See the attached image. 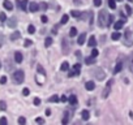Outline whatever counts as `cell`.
Returning <instances> with one entry per match:
<instances>
[{
  "label": "cell",
  "mask_w": 133,
  "mask_h": 125,
  "mask_svg": "<svg viewBox=\"0 0 133 125\" xmlns=\"http://www.w3.org/2000/svg\"><path fill=\"white\" fill-rule=\"evenodd\" d=\"M98 21H99V26H107V22H108V13L106 10H101L99 16H98Z\"/></svg>",
  "instance_id": "obj_1"
},
{
  "label": "cell",
  "mask_w": 133,
  "mask_h": 125,
  "mask_svg": "<svg viewBox=\"0 0 133 125\" xmlns=\"http://www.w3.org/2000/svg\"><path fill=\"white\" fill-rule=\"evenodd\" d=\"M124 44L125 46H132L133 44V31L131 29H127L124 34Z\"/></svg>",
  "instance_id": "obj_2"
},
{
  "label": "cell",
  "mask_w": 133,
  "mask_h": 125,
  "mask_svg": "<svg viewBox=\"0 0 133 125\" xmlns=\"http://www.w3.org/2000/svg\"><path fill=\"white\" fill-rule=\"evenodd\" d=\"M13 79H14L16 83H22V82H24V79H25L24 72H22V70H16L13 73Z\"/></svg>",
  "instance_id": "obj_3"
},
{
  "label": "cell",
  "mask_w": 133,
  "mask_h": 125,
  "mask_svg": "<svg viewBox=\"0 0 133 125\" xmlns=\"http://www.w3.org/2000/svg\"><path fill=\"white\" fill-rule=\"evenodd\" d=\"M94 74L97 77V79H99V81H102V79H105L106 77V73L103 72L101 68H97V69H94Z\"/></svg>",
  "instance_id": "obj_4"
},
{
  "label": "cell",
  "mask_w": 133,
  "mask_h": 125,
  "mask_svg": "<svg viewBox=\"0 0 133 125\" xmlns=\"http://www.w3.org/2000/svg\"><path fill=\"white\" fill-rule=\"evenodd\" d=\"M80 69H81V65L80 64H74L73 65V69L69 72L68 77H73V76H78L80 74Z\"/></svg>",
  "instance_id": "obj_5"
},
{
  "label": "cell",
  "mask_w": 133,
  "mask_h": 125,
  "mask_svg": "<svg viewBox=\"0 0 133 125\" xmlns=\"http://www.w3.org/2000/svg\"><path fill=\"white\" fill-rule=\"evenodd\" d=\"M112 79H111V81H108L107 82V85H106V89L105 90H103V93H102V96H103V98H107V96L110 95V91H111V85H112Z\"/></svg>",
  "instance_id": "obj_6"
},
{
  "label": "cell",
  "mask_w": 133,
  "mask_h": 125,
  "mask_svg": "<svg viewBox=\"0 0 133 125\" xmlns=\"http://www.w3.org/2000/svg\"><path fill=\"white\" fill-rule=\"evenodd\" d=\"M17 7L25 12L27 10V0H17Z\"/></svg>",
  "instance_id": "obj_7"
},
{
  "label": "cell",
  "mask_w": 133,
  "mask_h": 125,
  "mask_svg": "<svg viewBox=\"0 0 133 125\" xmlns=\"http://www.w3.org/2000/svg\"><path fill=\"white\" fill-rule=\"evenodd\" d=\"M38 9H39V5H38L37 3L31 1L30 4H29V10H30V12H37Z\"/></svg>",
  "instance_id": "obj_8"
},
{
  "label": "cell",
  "mask_w": 133,
  "mask_h": 125,
  "mask_svg": "<svg viewBox=\"0 0 133 125\" xmlns=\"http://www.w3.org/2000/svg\"><path fill=\"white\" fill-rule=\"evenodd\" d=\"M124 20H119V21H116V22H115V24H114V27H115V30H120L121 29V27H123L124 26Z\"/></svg>",
  "instance_id": "obj_9"
},
{
  "label": "cell",
  "mask_w": 133,
  "mask_h": 125,
  "mask_svg": "<svg viewBox=\"0 0 133 125\" xmlns=\"http://www.w3.org/2000/svg\"><path fill=\"white\" fill-rule=\"evenodd\" d=\"M22 59H24V56H22L21 52H14V61L17 62V64H21Z\"/></svg>",
  "instance_id": "obj_10"
},
{
  "label": "cell",
  "mask_w": 133,
  "mask_h": 125,
  "mask_svg": "<svg viewBox=\"0 0 133 125\" xmlns=\"http://www.w3.org/2000/svg\"><path fill=\"white\" fill-rule=\"evenodd\" d=\"M85 41H86V34L85 33H82L81 35L78 37V39H77V43L80 44V46H82V44L85 43Z\"/></svg>",
  "instance_id": "obj_11"
},
{
  "label": "cell",
  "mask_w": 133,
  "mask_h": 125,
  "mask_svg": "<svg viewBox=\"0 0 133 125\" xmlns=\"http://www.w3.org/2000/svg\"><path fill=\"white\" fill-rule=\"evenodd\" d=\"M3 5H4V8L7 9V10H12L13 9V4L10 3L9 0H4V4Z\"/></svg>",
  "instance_id": "obj_12"
},
{
  "label": "cell",
  "mask_w": 133,
  "mask_h": 125,
  "mask_svg": "<svg viewBox=\"0 0 133 125\" xmlns=\"http://www.w3.org/2000/svg\"><path fill=\"white\" fill-rule=\"evenodd\" d=\"M85 87H86V90L91 91V90H94L95 85H94V82H93V81H88V82H86V85H85Z\"/></svg>",
  "instance_id": "obj_13"
},
{
  "label": "cell",
  "mask_w": 133,
  "mask_h": 125,
  "mask_svg": "<svg viewBox=\"0 0 133 125\" xmlns=\"http://www.w3.org/2000/svg\"><path fill=\"white\" fill-rule=\"evenodd\" d=\"M18 38H21V33L20 31H14L13 34H10V41H17Z\"/></svg>",
  "instance_id": "obj_14"
},
{
  "label": "cell",
  "mask_w": 133,
  "mask_h": 125,
  "mask_svg": "<svg viewBox=\"0 0 133 125\" xmlns=\"http://www.w3.org/2000/svg\"><path fill=\"white\" fill-rule=\"evenodd\" d=\"M121 69H123V62H121V61H119L118 64H116V66H115V69H114V73H115V74H116V73L121 72Z\"/></svg>",
  "instance_id": "obj_15"
},
{
  "label": "cell",
  "mask_w": 133,
  "mask_h": 125,
  "mask_svg": "<svg viewBox=\"0 0 133 125\" xmlns=\"http://www.w3.org/2000/svg\"><path fill=\"white\" fill-rule=\"evenodd\" d=\"M81 117L84 119V120H89V117H90V113L88 110H84L82 112H81Z\"/></svg>",
  "instance_id": "obj_16"
},
{
  "label": "cell",
  "mask_w": 133,
  "mask_h": 125,
  "mask_svg": "<svg viewBox=\"0 0 133 125\" xmlns=\"http://www.w3.org/2000/svg\"><path fill=\"white\" fill-rule=\"evenodd\" d=\"M8 26H9V27H16V26H17V20H16V17H12V18L9 20Z\"/></svg>",
  "instance_id": "obj_17"
},
{
  "label": "cell",
  "mask_w": 133,
  "mask_h": 125,
  "mask_svg": "<svg viewBox=\"0 0 133 125\" xmlns=\"http://www.w3.org/2000/svg\"><path fill=\"white\" fill-rule=\"evenodd\" d=\"M68 100H69V103H71L72 106H76L77 104V98H76V95H71L68 98Z\"/></svg>",
  "instance_id": "obj_18"
},
{
  "label": "cell",
  "mask_w": 133,
  "mask_h": 125,
  "mask_svg": "<svg viewBox=\"0 0 133 125\" xmlns=\"http://www.w3.org/2000/svg\"><path fill=\"white\" fill-rule=\"evenodd\" d=\"M88 44H89L90 47H95V44H97V39L94 38V35L89 38V43H88Z\"/></svg>",
  "instance_id": "obj_19"
},
{
  "label": "cell",
  "mask_w": 133,
  "mask_h": 125,
  "mask_svg": "<svg viewBox=\"0 0 133 125\" xmlns=\"http://www.w3.org/2000/svg\"><path fill=\"white\" fill-rule=\"evenodd\" d=\"M85 62H86L88 65L94 64V62H95V58H93V56H90V58H86V59H85Z\"/></svg>",
  "instance_id": "obj_20"
},
{
  "label": "cell",
  "mask_w": 133,
  "mask_h": 125,
  "mask_svg": "<svg viewBox=\"0 0 133 125\" xmlns=\"http://www.w3.org/2000/svg\"><path fill=\"white\" fill-rule=\"evenodd\" d=\"M68 20H69V16H68V14H64V16L61 17V20H60V24H61V25H65L67 22H68Z\"/></svg>",
  "instance_id": "obj_21"
},
{
  "label": "cell",
  "mask_w": 133,
  "mask_h": 125,
  "mask_svg": "<svg viewBox=\"0 0 133 125\" xmlns=\"http://www.w3.org/2000/svg\"><path fill=\"white\" fill-rule=\"evenodd\" d=\"M69 35H71V37H76L77 35V29H76V27H71V30H69Z\"/></svg>",
  "instance_id": "obj_22"
},
{
  "label": "cell",
  "mask_w": 133,
  "mask_h": 125,
  "mask_svg": "<svg viewBox=\"0 0 133 125\" xmlns=\"http://www.w3.org/2000/svg\"><path fill=\"white\" fill-rule=\"evenodd\" d=\"M111 38L114 39V41H118V39H120V33H118V30L115 31V33H112V35H111Z\"/></svg>",
  "instance_id": "obj_23"
},
{
  "label": "cell",
  "mask_w": 133,
  "mask_h": 125,
  "mask_svg": "<svg viewBox=\"0 0 133 125\" xmlns=\"http://www.w3.org/2000/svg\"><path fill=\"white\" fill-rule=\"evenodd\" d=\"M51 44H52V38H46V41H44V46H46V47H50Z\"/></svg>",
  "instance_id": "obj_24"
},
{
  "label": "cell",
  "mask_w": 133,
  "mask_h": 125,
  "mask_svg": "<svg viewBox=\"0 0 133 125\" xmlns=\"http://www.w3.org/2000/svg\"><path fill=\"white\" fill-rule=\"evenodd\" d=\"M68 121H69V112H65L64 117H63V124H67Z\"/></svg>",
  "instance_id": "obj_25"
},
{
  "label": "cell",
  "mask_w": 133,
  "mask_h": 125,
  "mask_svg": "<svg viewBox=\"0 0 133 125\" xmlns=\"http://www.w3.org/2000/svg\"><path fill=\"white\" fill-rule=\"evenodd\" d=\"M27 31H29V34L35 33V26H34V25H29L27 26Z\"/></svg>",
  "instance_id": "obj_26"
},
{
  "label": "cell",
  "mask_w": 133,
  "mask_h": 125,
  "mask_svg": "<svg viewBox=\"0 0 133 125\" xmlns=\"http://www.w3.org/2000/svg\"><path fill=\"white\" fill-rule=\"evenodd\" d=\"M129 70L133 73V54L131 55V58H129Z\"/></svg>",
  "instance_id": "obj_27"
},
{
  "label": "cell",
  "mask_w": 133,
  "mask_h": 125,
  "mask_svg": "<svg viewBox=\"0 0 133 125\" xmlns=\"http://www.w3.org/2000/svg\"><path fill=\"white\" fill-rule=\"evenodd\" d=\"M108 5L111 9H115L116 8V3H115V0H108Z\"/></svg>",
  "instance_id": "obj_28"
},
{
  "label": "cell",
  "mask_w": 133,
  "mask_h": 125,
  "mask_svg": "<svg viewBox=\"0 0 133 125\" xmlns=\"http://www.w3.org/2000/svg\"><path fill=\"white\" fill-rule=\"evenodd\" d=\"M68 69H69V64H68L67 61H64L61 64V70H68Z\"/></svg>",
  "instance_id": "obj_29"
},
{
  "label": "cell",
  "mask_w": 133,
  "mask_h": 125,
  "mask_svg": "<svg viewBox=\"0 0 133 125\" xmlns=\"http://www.w3.org/2000/svg\"><path fill=\"white\" fill-rule=\"evenodd\" d=\"M48 100H50V102H54V103H56V102H59L60 99H59V96H57V95H52Z\"/></svg>",
  "instance_id": "obj_30"
},
{
  "label": "cell",
  "mask_w": 133,
  "mask_h": 125,
  "mask_svg": "<svg viewBox=\"0 0 133 125\" xmlns=\"http://www.w3.org/2000/svg\"><path fill=\"white\" fill-rule=\"evenodd\" d=\"M0 110H1V111H5V110H7V103H5L4 100L0 102Z\"/></svg>",
  "instance_id": "obj_31"
},
{
  "label": "cell",
  "mask_w": 133,
  "mask_h": 125,
  "mask_svg": "<svg viewBox=\"0 0 133 125\" xmlns=\"http://www.w3.org/2000/svg\"><path fill=\"white\" fill-rule=\"evenodd\" d=\"M71 14H72L73 17H80V16H81V12H80V10H72Z\"/></svg>",
  "instance_id": "obj_32"
},
{
  "label": "cell",
  "mask_w": 133,
  "mask_h": 125,
  "mask_svg": "<svg viewBox=\"0 0 133 125\" xmlns=\"http://www.w3.org/2000/svg\"><path fill=\"white\" fill-rule=\"evenodd\" d=\"M5 20H7V16H5V13H4V12H0V21L4 22Z\"/></svg>",
  "instance_id": "obj_33"
},
{
  "label": "cell",
  "mask_w": 133,
  "mask_h": 125,
  "mask_svg": "<svg viewBox=\"0 0 133 125\" xmlns=\"http://www.w3.org/2000/svg\"><path fill=\"white\" fill-rule=\"evenodd\" d=\"M0 124H1V125H7V124H8V120H7L5 117H1V119H0Z\"/></svg>",
  "instance_id": "obj_34"
},
{
  "label": "cell",
  "mask_w": 133,
  "mask_h": 125,
  "mask_svg": "<svg viewBox=\"0 0 133 125\" xmlns=\"http://www.w3.org/2000/svg\"><path fill=\"white\" fill-rule=\"evenodd\" d=\"M37 69H38V72H39V73H42V74H46V70H44L40 65H38V66H37Z\"/></svg>",
  "instance_id": "obj_35"
},
{
  "label": "cell",
  "mask_w": 133,
  "mask_h": 125,
  "mask_svg": "<svg viewBox=\"0 0 133 125\" xmlns=\"http://www.w3.org/2000/svg\"><path fill=\"white\" fill-rule=\"evenodd\" d=\"M98 54H99V52H98V50H93V51H91V56H93V58H97V56H98Z\"/></svg>",
  "instance_id": "obj_36"
},
{
  "label": "cell",
  "mask_w": 133,
  "mask_h": 125,
  "mask_svg": "<svg viewBox=\"0 0 133 125\" xmlns=\"http://www.w3.org/2000/svg\"><path fill=\"white\" fill-rule=\"evenodd\" d=\"M35 123L37 124H44V120L42 117H38V119H35Z\"/></svg>",
  "instance_id": "obj_37"
},
{
  "label": "cell",
  "mask_w": 133,
  "mask_h": 125,
  "mask_svg": "<svg viewBox=\"0 0 133 125\" xmlns=\"http://www.w3.org/2000/svg\"><path fill=\"white\" fill-rule=\"evenodd\" d=\"M29 93H30V91H29V89H27V87H25L24 90H22V95H25V96H27Z\"/></svg>",
  "instance_id": "obj_38"
},
{
  "label": "cell",
  "mask_w": 133,
  "mask_h": 125,
  "mask_svg": "<svg viewBox=\"0 0 133 125\" xmlns=\"http://www.w3.org/2000/svg\"><path fill=\"white\" fill-rule=\"evenodd\" d=\"M39 8L42 9V10H46V9H47V4H46V3H42V4L39 5Z\"/></svg>",
  "instance_id": "obj_39"
},
{
  "label": "cell",
  "mask_w": 133,
  "mask_h": 125,
  "mask_svg": "<svg viewBox=\"0 0 133 125\" xmlns=\"http://www.w3.org/2000/svg\"><path fill=\"white\" fill-rule=\"evenodd\" d=\"M40 104V99L39 98H34V106H39Z\"/></svg>",
  "instance_id": "obj_40"
},
{
  "label": "cell",
  "mask_w": 133,
  "mask_h": 125,
  "mask_svg": "<svg viewBox=\"0 0 133 125\" xmlns=\"http://www.w3.org/2000/svg\"><path fill=\"white\" fill-rule=\"evenodd\" d=\"M40 21H42V22H43V24H46V22H47V21H48V18H47V16H42V17H40Z\"/></svg>",
  "instance_id": "obj_41"
},
{
  "label": "cell",
  "mask_w": 133,
  "mask_h": 125,
  "mask_svg": "<svg viewBox=\"0 0 133 125\" xmlns=\"http://www.w3.org/2000/svg\"><path fill=\"white\" fill-rule=\"evenodd\" d=\"M5 82H7V77H5V76H3L1 78H0V83H1V85H4Z\"/></svg>",
  "instance_id": "obj_42"
},
{
  "label": "cell",
  "mask_w": 133,
  "mask_h": 125,
  "mask_svg": "<svg viewBox=\"0 0 133 125\" xmlns=\"http://www.w3.org/2000/svg\"><path fill=\"white\" fill-rule=\"evenodd\" d=\"M26 123V119L25 117H20L18 119V124H25Z\"/></svg>",
  "instance_id": "obj_43"
},
{
  "label": "cell",
  "mask_w": 133,
  "mask_h": 125,
  "mask_svg": "<svg viewBox=\"0 0 133 125\" xmlns=\"http://www.w3.org/2000/svg\"><path fill=\"white\" fill-rule=\"evenodd\" d=\"M112 22H114V16H108V22H107V25L112 24Z\"/></svg>",
  "instance_id": "obj_44"
},
{
  "label": "cell",
  "mask_w": 133,
  "mask_h": 125,
  "mask_svg": "<svg viewBox=\"0 0 133 125\" xmlns=\"http://www.w3.org/2000/svg\"><path fill=\"white\" fill-rule=\"evenodd\" d=\"M101 4H102V0H94V5H95V7H99Z\"/></svg>",
  "instance_id": "obj_45"
},
{
  "label": "cell",
  "mask_w": 133,
  "mask_h": 125,
  "mask_svg": "<svg viewBox=\"0 0 133 125\" xmlns=\"http://www.w3.org/2000/svg\"><path fill=\"white\" fill-rule=\"evenodd\" d=\"M31 43H33V42L30 41V39H26V41H25V47H29Z\"/></svg>",
  "instance_id": "obj_46"
},
{
  "label": "cell",
  "mask_w": 133,
  "mask_h": 125,
  "mask_svg": "<svg viewBox=\"0 0 133 125\" xmlns=\"http://www.w3.org/2000/svg\"><path fill=\"white\" fill-rule=\"evenodd\" d=\"M125 9H127V13H128V14H131V13H132V9H131L129 5H125Z\"/></svg>",
  "instance_id": "obj_47"
},
{
  "label": "cell",
  "mask_w": 133,
  "mask_h": 125,
  "mask_svg": "<svg viewBox=\"0 0 133 125\" xmlns=\"http://www.w3.org/2000/svg\"><path fill=\"white\" fill-rule=\"evenodd\" d=\"M3 42H4V35H3V34H0V46H1Z\"/></svg>",
  "instance_id": "obj_48"
},
{
  "label": "cell",
  "mask_w": 133,
  "mask_h": 125,
  "mask_svg": "<svg viewBox=\"0 0 133 125\" xmlns=\"http://www.w3.org/2000/svg\"><path fill=\"white\" fill-rule=\"evenodd\" d=\"M67 100H68V98H67V96H64V95L60 98V102H67Z\"/></svg>",
  "instance_id": "obj_49"
},
{
  "label": "cell",
  "mask_w": 133,
  "mask_h": 125,
  "mask_svg": "<svg viewBox=\"0 0 133 125\" xmlns=\"http://www.w3.org/2000/svg\"><path fill=\"white\" fill-rule=\"evenodd\" d=\"M73 1H74V4H77V5L81 4V0H73Z\"/></svg>",
  "instance_id": "obj_50"
},
{
  "label": "cell",
  "mask_w": 133,
  "mask_h": 125,
  "mask_svg": "<svg viewBox=\"0 0 133 125\" xmlns=\"http://www.w3.org/2000/svg\"><path fill=\"white\" fill-rule=\"evenodd\" d=\"M46 115L50 116V115H51V111H50V110H46Z\"/></svg>",
  "instance_id": "obj_51"
},
{
  "label": "cell",
  "mask_w": 133,
  "mask_h": 125,
  "mask_svg": "<svg viewBox=\"0 0 133 125\" xmlns=\"http://www.w3.org/2000/svg\"><path fill=\"white\" fill-rule=\"evenodd\" d=\"M128 1H132V0H128Z\"/></svg>",
  "instance_id": "obj_52"
},
{
  "label": "cell",
  "mask_w": 133,
  "mask_h": 125,
  "mask_svg": "<svg viewBox=\"0 0 133 125\" xmlns=\"http://www.w3.org/2000/svg\"><path fill=\"white\" fill-rule=\"evenodd\" d=\"M0 68H1V64H0Z\"/></svg>",
  "instance_id": "obj_53"
},
{
  "label": "cell",
  "mask_w": 133,
  "mask_h": 125,
  "mask_svg": "<svg viewBox=\"0 0 133 125\" xmlns=\"http://www.w3.org/2000/svg\"><path fill=\"white\" fill-rule=\"evenodd\" d=\"M118 1H121V0H118Z\"/></svg>",
  "instance_id": "obj_54"
}]
</instances>
